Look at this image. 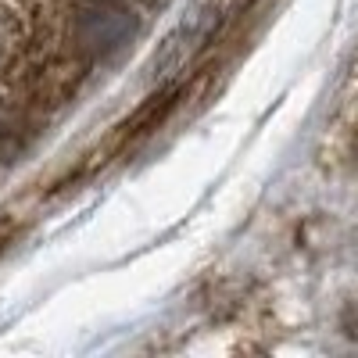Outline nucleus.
Returning <instances> with one entry per match:
<instances>
[{"mask_svg": "<svg viewBox=\"0 0 358 358\" xmlns=\"http://www.w3.org/2000/svg\"><path fill=\"white\" fill-rule=\"evenodd\" d=\"M136 22L122 11V8H90L83 18H79V43L90 50V54H108L115 47H122L129 36H133Z\"/></svg>", "mask_w": 358, "mask_h": 358, "instance_id": "nucleus-1", "label": "nucleus"}, {"mask_svg": "<svg viewBox=\"0 0 358 358\" xmlns=\"http://www.w3.org/2000/svg\"><path fill=\"white\" fill-rule=\"evenodd\" d=\"M18 40H22V25H18V18L8 11V8H0V62L18 47Z\"/></svg>", "mask_w": 358, "mask_h": 358, "instance_id": "nucleus-2", "label": "nucleus"}]
</instances>
